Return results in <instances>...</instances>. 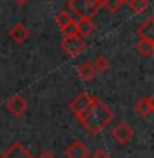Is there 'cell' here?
<instances>
[{
  "label": "cell",
  "instance_id": "1",
  "mask_svg": "<svg viewBox=\"0 0 154 158\" xmlns=\"http://www.w3.org/2000/svg\"><path fill=\"white\" fill-rule=\"evenodd\" d=\"M113 118H114L113 110H111L106 103H103L98 97H95L91 106L88 108V112L83 117L81 123H83V127L86 128L91 135H100L101 131L113 122Z\"/></svg>",
  "mask_w": 154,
  "mask_h": 158
},
{
  "label": "cell",
  "instance_id": "2",
  "mask_svg": "<svg viewBox=\"0 0 154 158\" xmlns=\"http://www.w3.org/2000/svg\"><path fill=\"white\" fill-rule=\"evenodd\" d=\"M68 8L80 19H93L103 8V0H70Z\"/></svg>",
  "mask_w": 154,
  "mask_h": 158
},
{
  "label": "cell",
  "instance_id": "3",
  "mask_svg": "<svg viewBox=\"0 0 154 158\" xmlns=\"http://www.w3.org/2000/svg\"><path fill=\"white\" fill-rule=\"evenodd\" d=\"M60 48L65 52L68 57L75 58L85 50V40L80 35H68L63 37L61 44H60Z\"/></svg>",
  "mask_w": 154,
  "mask_h": 158
},
{
  "label": "cell",
  "instance_id": "4",
  "mask_svg": "<svg viewBox=\"0 0 154 158\" xmlns=\"http://www.w3.org/2000/svg\"><path fill=\"white\" fill-rule=\"evenodd\" d=\"M93 98H95V95H89L88 92H81L80 95L76 97L73 102H71V105H70V106H71V112L75 113V117L78 118L80 122L83 120V117L86 115L88 108L91 106Z\"/></svg>",
  "mask_w": 154,
  "mask_h": 158
},
{
  "label": "cell",
  "instance_id": "5",
  "mask_svg": "<svg viewBox=\"0 0 154 158\" xmlns=\"http://www.w3.org/2000/svg\"><path fill=\"white\" fill-rule=\"evenodd\" d=\"M134 136V130H132L131 125H128L126 122H121L114 127L113 130V138L116 140L119 145H128Z\"/></svg>",
  "mask_w": 154,
  "mask_h": 158
},
{
  "label": "cell",
  "instance_id": "6",
  "mask_svg": "<svg viewBox=\"0 0 154 158\" xmlns=\"http://www.w3.org/2000/svg\"><path fill=\"white\" fill-rule=\"evenodd\" d=\"M5 106H7V112L10 115H14V117H17V118L25 115V112L28 110V103L22 95H14L7 102Z\"/></svg>",
  "mask_w": 154,
  "mask_h": 158
},
{
  "label": "cell",
  "instance_id": "7",
  "mask_svg": "<svg viewBox=\"0 0 154 158\" xmlns=\"http://www.w3.org/2000/svg\"><path fill=\"white\" fill-rule=\"evenodd\" d=\"M0 158H35V156L32 155V152H30L23 143L15 142L0 155Z\"/></svg>",
  "mask_w": 154,
  "mask_h": 158
},
{
  "label": "cell",
  "instance_id": "8",
  "mask_svg": "<svg viewBox=\"0 0 154 158\" xmlns=\"http://www.w3.org/2000/svg\"><path fill=\"white\" fill-rule=\"evenodd\" d=\"M66 156L68 158H88L89 156V148L81 142V140H75L73 143L68 145Z\"/></svg>",
  "mask_w": 154,
  "mask_h": 158
},
{
  "label": "cell",
  "instance_id": "9",
  "mask_svg": "<svg viewBox=\"0 0 154 158\" xmlns=\"http://www.w3.org/2000/svg\"><path fill=\"white\" fill-rule=\"evenodd\" d=\"M8 35H10V38L15 42V44H23V42H27L28 40V37H30V30H28V27L25 23H15L14 27L8 30Z\"/></svg>",
  "mask_w": 154,
  "mask_h": 158
},
{
  "label": "cell",
  "instance_id": "10",
  "mask_svg": "<svg viewBox=\"0 0 154 158\" xmlns=\"http://www.w3.org/2000/svg\"><path fill=\"white\" fill-rule=\"evenodd\" d=\"M136 33H138L139 38H143V40L154 42V17H149V19L144 20V22L138 27Z\"/></svg>",
  "mask_w": 154,
  "mask_h": 158
},
{
  "label": "cell",
  "instance_id": "11",
  "mask_svg": "<svg viewBox=\"0 0 154 158\" xmlns=\"http://www.w3.org/2000/svg\"><path fill=\"white\" fill-rule=\"evenodd\" d=\"M136 112H138L141 117H149L154 112V98L152 97H141L134 105Z\"/></svg>",
  "mask_w": 154,
  "mask_h": 158
},
{
  "label": "cell",
  "instance_id": "12",
  "mask_svg": "<svg viewBox=\"0 0 154 158\" xmlns=\"http://www.w3.org/2000/svg\"><path fill=\"white\" fill-rule=\"evenodd\" d=\"M93 32H95L93 19H80L78 22H76V33H78L81 38H88Z\"/></svg>",
  "mask_w": 154,
  "mask_h": 158
},
{
  "label": "cell",
  "instance_id": "13",
  "mask_svg": "<svg viewBox=\"0 0 154 158\" xmlns=\"http://www.w3.org/2000/svg\"><path fill=\"white\" fill-rule=\"evenodd\" d=\"M76 70H78V75H80V78L83 80V82H91V80L96 77V73H98V72L95 70V67H93V62L80 63Z\"/></svg>",
  "mask_w": 154,
  "mask_h": 158
},
{
  "label": "cell",
  "instance_id": "14",
  "mask_svg": "<svg viewBox=\"0 0 154 158\" xmlns=\"http://www.w3.org/2000/svg\"><path fill=\"white\" fill-rule=\"evenodd\" d=\"M136 52H138L141 57H144V58L152 57V53H154V42L139 38V42L136 44Z\"/></svg>",
  "mask_w": 154,
  "mask_h": 158
},
{
  "label": "cell",
  "instance_id": "15",
  "mask_svg": "<svg viewBox=\"0 0 154 158\" xmlns=\"http://www.w3.org/2000/svg\"><path fill=\"white\" fill-rule=\"evenodd\" d=\"M128 5H129L132 14L139 15L149 8V0H128Z\"/></svg>",
  "mask_w": 154,
  "mask_h": 158
},
{
  "label": "cell",
  "instance_id": "16",
  "mask_svg": "<svg viewBox=\"0 0 154 158\" xmlns=\"http://www.w3.org/2000/svg\"><path fill=\"white\" fill-rule=\"evenodd\" d=\"M93 67H95L96 72L103 73V72H106V70H108V68L111 67V62H109V58L106 57V55H98L96 60L93 62Z\"/></svg>",
  "mask_w": 154,
  "mask_h": 158
},
{
  "label": "cell",
  "instance_id": "17",
  "mask_svg": "<svg viewBox=\"0 0 154 158\" xmlns=\"http://www.w3.org/2000/svg\"><path fill=\"white\" fill-rule=\"evenodd\" d=\"M71 15H70V12L68 10H61V12H58L57 17H55V23H57V27L58 28H63L65 25H68L71 22Z\"/></svg>",
  "mask_w": 154,
  "mask_h": 158
},
{
  "label": "cell",
  "instance_id": "18",
  "mask_svg": "<svg viewBox=\"0 0 154 158\" xmlns=\"http://www.w3.org/2000/svg\"><path fill=\"white\" fill-rule=\"evenodd\" d=\"M121 5H123V2L121 0H103V7L105 8H108L109 12H118L119 8H121Z\"/></svg>",
  "mask_w": 154,
  "mask_h": 158
},
{
  "label": "cell",
  "instance_id": "19",
  "mask_svg": "<svg viewBox=\"0 0 154 158\" xmlns=\"http://www.w3.org/2000/svg\"><path fill=\"white\" fill-rule=\"evenodd\" d=\"M61 30V33H63V37H68V35H78L76 33V22L75 20H71L68 25H65L63 28H60Z\"/></svg>",
  "mask_w": 154,
  "mask_h": 158
},
{
  "label": "cell",
  "instance_id": "20",
  "mask_svg": "<svg viewBox=\"0 0 154 158\" xmlns=\"http://www.w3.org/2000/svg\"><path fill=\"white\" fill-rule=\"evenodd\" d=\"M91 158H111V156H109V153L106 150H96L95 155H93Z\"/></svg>",
  "mask_w": 154,
  "mask_h": 158
},
{
  "label": "cell",
  "instance_id": "21",
  "mask_svg": "<svg viewBox=\"0 0 154 158\" xmlns=\"http://www.w3.org/2000/svg\"><path fill=\"white\" fill-rule=\"evenodd\" d=\"M38 158H57V156H55L51 152H46V150H45V152H41V155L38 156Z\"/></svg>",
  "mask_w": 154,
  "mask_h": 158
},
{
  "label": "cell",
  "instance_id": "22",
  "mask_svg": "<svg viewBox=\"0 0 154 158\" xmlns=\"http://www.w3.org/2000/svg\"><path fill=\"white\" fill-rule=\"evenodd\" d=\"M14 2L17 3V5H25V3L28 2V0H14Z\"/></svg>",
  "mask_w": 154,
  "mask_h": 158
},
{
  "label": "cell",
  "instance_id": "23",
  "mask_svg": "<svg viewBox=\"0 0 154 158\" xmlns=\"http://www.w3.org/2000/svg\"><path fill=\"white\" fill-rule=\"evenodd\" d=\"M121 2H123V3H126V2H128V0H121Z\"/></svg>",
  "mask_w": 154,
  "mask_h": 158
}]
</instances>
